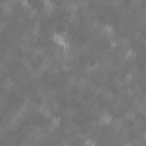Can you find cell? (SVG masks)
Masks as SVG:
<instances>
[{
	"label": "cell",
	"instance_id": "6da1fadb",
	"mask_svg": "<svg viewBox=\"0 0 146 146\" xmlns=\"http://www.w3.org/2000/svg\"><path fill=\"white\" fill-rule=\"evenodd\" d=\"M51 41L54 44H56V47L62 48V49L70 46V41L67 39V33L63 32V31H55L51 34Z\"/></svg>",
	"mask_w": 146,
	"mask_h": 146
},
{
	"label": "cell",
	"instance_id": "7a4b0ae2",
	"mask_svg": "<svg viewBox=\"0 0 146 146\" xmlns=\"http://www.w3.org/2000/svg\"><path fill=\"white\" fill-rule=\"evenodd\" d=\"M113 120H114V116H113V114L108 110H104L97 116V123L100 127H108V125H111L112 122H113Z\"/></svg>",
	"mask_w": 146,
	"mask_h": 146
},
{
	"label": "cell",
	"instance_id": "3957f363",
	"mask_svg": "<svg viewBox=\"0 0 146 146\" xmlns=\"http://www.w3.org/2000/svg\"><path fill=\"white\" fill-rule=\"evenodd\" d=\"M106 16H107V15H106ZM100 34H102V36H103L104 39H106V40H111V39L115 38V35H116L115 26H114L112 23L106 22V23L102 26V29H100Z\"/></svg>",
	"mask_w": 146,
	"mask_h": 146
},
{
	"label": "cell",
	"instance_id": "277c9868",
	"mask_svg": "<svg viewBox=\"0 0 146 146\" xmlns=\"http://www.w3.org/2000/svg\"><path fill=\"white\" fill-rule=\"evenodd\" d=\"M83 146H98V141L92 137H88L83 139Z\"/></svg>",
	"mask_w": 146,
	"mask_h": 146
},
{
	"label": "cell",
	"instance_id": "5b68a950",
	"mask_svg": "<svg viewBox=\"0 0 146 146\" xmlns=\"http://www.w3.org/2000/svg\"><path fill=\"white\" fill-rule=\"evenodd\" d=\"M141 137H143V139L146 141V130H144V131L141 132Z\"/></svg>",
	"mask_w": 146,
	"mask_h": 146
}]
</instances>
